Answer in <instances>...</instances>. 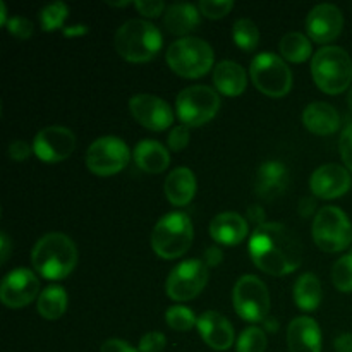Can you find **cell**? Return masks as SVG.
Segmentation results:
<instances>
[{
	"mask_svg": "<svg viewBox=\"0 0 352 352\" xmlns=\"http://www.w3.org/2000/svg\"><path fill=\"white\" fill-rule=\"evenodd\" d=\"M250 254L261 272L284 277L302 263V246L298 236L282 223L267 222L256 227L250 239Z\"/></svg>",
	"mask_w": 352,
	"mask_h": 352,
	"instance_id": "6da1fadb",
	"label": "cell"
},
{
	"mask_svg": "<svg viewBox=\"0 0 352 352\" xmlns=\"http://www.w3.org/2000/svg\"><path fill=\"white\" fill-rule=\"evenodd\" d=\"M31 263L34 270L47 280H62L76 268L78 248L65 234L50 232L34 244Z\"/></svg>",
	"mask_w": 352,
	"mask_h": 352,
	"instance_id": "7a4b0ae2",
	"label": "cell"
},
{
	"mask_svg": "<svg viewBox=\"0 0 352 352\" xmlns=\"http://www.w3.org/2000/svg\"><path fill=\"white\" fill-rule=\"evenodd\" d=\"M117 54L129 62H148L162 50V33L155 24L144 19H131L117 30Z\"/></svg>",
	"mask_w": 352,
	"mask_h": 352,
	"instance_id": "3957f363",
	"label": "cell"
},
{
	"mask_svg": "<svg viewBox=\"0 0 352 352\" xmlns=\"http://www.w3.org/2000/svg\"><path fill=\"white\" fill-rule=\"evenodd\" d=\"M311 76L315 85L329 95L346 91L352 82V60L344 48H320L311 60Z\"/></svg>",
	"mask_w": 352,
	"mask_h": 352,
	"instance_id": "277c9868",
	"label": "cell"
},
{
	"mask_svg": "<svg viewBox=\"0 0 352 352\" xmlns=\"http://www.w3.org/2000/svg\"><path fill=\"white\" fill-rule=\"evenodd\" d=\"M192 237L195 229L186 213H167L158 220L151 232V248L164 260H175L189 250Z\"/></svg>",
	"mask_w": 352,
	"mask_h": 352,
	"instance_id": "5b68a950",
	"label": "cell"
},
{
	"mask_svg": "<svg viewBox=\"0 0 352 352\" xmlns=\"http://www.w3.org/2000/svg\"><path fill=\"white\" fill-rule=\"evenodd\" d=\"M167 64L175 74L188 79H196L205 76L210 69L213 67V55L212 47L201 38L186 36L181 40L174 41L167 48Z\"/></svg>",
	"mask_w": 352,
	"mask_h": 352,
	"instance_id": "8992f818",
	"label": "cell"
},
{
	"mask_svg": "<svg viewBox=\"0 0 352 352\" xmlns=\"http://www.w3.org/2000/svg\"><path fill=\"white\" fill-rule=\"evenodd\" d=\"M313 241L325 253H339L352 243V226L346 213L337 206H323L313 219Z\"/></svg>",
	"mask_w": 352,
	"mask_h": 352,
	"instance_id": "52a82bcc",
	"label": "cell"
},
{
	"mask_svg": "<svg viewBox=\"0 0 352 352\" xmlns=\"http://www.w3.org/2000/svg\"><path fill=\"white\" fill-rule=\"evenodd\" d=\"M250 76L258 91L270 98H282L292 88V72L278 55L263 52L251 62Z\"/></svg>",
	"mask_w": 352,
	"mask_h": 352,
	"instance_id": "ba28073f",
	"label": "cell"
},
{
	"mask_svg": "<svg viewBox=\"0 0 352 352\" xmlns=\"http://www.w3.org/2000/svg\"><path fill=\"white\" fill-rule=\"evenodd\" d=\"M220 110V96L210 86L196 85L182 89L175 100L179 120L188 127H199L210 122Z\"/></svg>",
	"mask_w": 352,
	"mask_h": 352,
	"instance_id": "9c48e42d",
	"label": "cell"
},
{
	"mask_svg": "<svg viewBox=\"0 0 352 352\" xmlns=\"http://www.w3.org/2000/svg\"><path fill=\"white\" fill-rule=\"evenodd\" d=\"M232 305L243 320L263 323L270 311V294L267 285L254 275H243L234 285Z\"/></svg>",
	"mask_w": 352,
	"mask_h": 352,
	"instance_id": "30bf717a",
	"label": "cell"
},
{
	"mask_svg": "<svg viewBox=\"0 0 352 352\" xmlns=\"http://www.w3.org/2000/svg\"><path fill=\"white\" fill-rule=\"evenodd\" d=\"M131 160L127 144L117 136H102L89 144L86 151V165L100 177L119 174Z\"/></svg>",
	"mask_w": 352,
	"mask_h": 352,
	"instance_id": "8fae6325",
	"label": "cell"
},
{
	"mask_svg": "<svg viewBox=\"0 0 352 352\" xmlns=\"http://www.w3.org/2000/svg\"><path fill=\"white\" fill-rule=\"evenodd\" d=\"M208 282V267L203 260H186L179 263L165 282V291L174 301H189L196 298Z\"/></svg>",
	"mask_w": 352,
	"mask_h": 352,
	"instance_id": "7c38bea8",
	"label": "cell"
},
{
	"mask_svg": "<svg viewBox=\"0 0 352 352\" xmlns=\"http://www.w3.org/2000/svg\"><path fill=\"white\" fill-rule=\"evenodd\" d=\"M76 148V136L69 127L48 126L36 133L33 140V151L41 162L57 164L72 155Z\"/></svg>",
	"mask_w": 352,
	"mask_h": 352,
	"instance_id": "4fadbf2b",
	"label": "cell"
},
{
	"mask_svg": "<svg viewBox=\"0 0 352 352\" xmlns=\"http://www.w3.org/2000/svg\"><path fill=\"white\" fill-rule=\"evenodd\" d=\"M40 280L36 275L26 268H16L2 278L0 299L7 308H24L40 296Z\"/></svg>",
	"mask_w": 352,
	"mask_h": 352,
	"instance_id": "5bb4252c",
	"label": "cell"
},
{
	"mask_svg": "<svg viewBox=\"0 0 352 352\" xmlns=\"http://www.w3.org/2000/svg\"><path fill=\"white\" fill-rule=\"evenodd\" d=\"M129 110L134 119L146 129L160 133L174 124V112L170 105L160 96L140 93L129 100Z\"/></svg>",
	"mask_w": 352,
	"mask_h": 352,
	"instance_id": "9a60e30c",
	"label": "cell"
},
{
	"mask_svg": "<svg viewBox=\"0 0 352 352\" xmlns=\"http://www.w3.org/2000/svg\"><path fill=\"white\" fill-rule=\"evenodd\" d=\"M344 28V16L340 9L333 3H320L309 10L306 17V31L308 36L316 43L333 41Z\"/></svg>",
	"mask_w": 352,
	"mask_h": 352,
	"instance_id": "2e32d148",
	"label": "cell"
},
{
	"mask_svg": "<svg viewBox=\"0 0 352 352\" xmlns=\"http://www.w3.org/2000/svg\"><path fill=\"white\" fill-rule=\"evenodd\" d=\"M352 186V179L347 168L337 164H325L313 172L309 188L316 198L333 199L346 195Z\"/></svg>",
	"mask_w": 352,
	"mask_h": 352,
	"instance_id": "e0dca14e",
	"label": "cell"
},
{
	"mask_svg": "<svg viewBox=\"0 0 352 352\" xmlns=\"http://www.w3.org/2000/svg\"><path fill=\"white\" fill-rule=\"evenodd\" d=\"M206 346L215 351H227L234 344V327L217 311H205L196 323Z\"/></svg>",
	"mask_w": 352,
	"mask_h": 352,
	"instance_id": "ac0fdd59",
	"label": "cell"
},
{
	"mask_svg": "<svg viewBox=\"0 0 352 352\" xmlns=\"http://www.w3.org/2000/svg\"><path fill=\"white\" fill-rule=\"evenodd\" d=\"M289 352H322V330L309 316H298L287 329Z\"/></svg>",
	"mask_w": 352,
	"mask_h": 352,
	"instance_id": "d6986e66",
	"label": "cell"
},
{
	"mask_svg": "<svg viewBox=\"0 0 352 352\" xmlns=\"http://www.w3.org/2000/svg\"><path fill=\"white\" fill-rule=\"evenodd\" d=\"M248 220L239 213L223 212L213 217L210 222V236L220 246H236L248 237Z\"/></svg>",
	"mask_w": 352,
	"mask_h": 352,
	"instance_id": "ffe728a7",
	"label": "cell"
},
{
	"mask_svg": "<svg viewBox=\"0 0 352 352\" xmlns=\"http://www.w3.org/2000/svg\"><path fill=\"white\" fill-rule=\"evenodd\" d=\"M289 184V170L282 162L268 160L256 170V195L272 201L285 191Z\"/></svg>",
	"mask_w": 352,
	"mask_h": 352,
	"instance_id": "44dd1931",
	"label": "cell"
},
{
	"mask_svg": "<svg viewBox=\"0 0 352 352\" xmlns=\"http://www.w3.org/2000/svg\"><path fill=\"white\" fill-rule=\"evenodd\" d=\"M302 124L313 134L329 136L340 127V116L336 107L325 102H315L309 103L302 112Z\"/></svg>",
	"mask_w": 352,
	"mask_h": 352,
	"instance_id": "7402d4cb",
	"label": "cell"
},
{
	"mask_svg": "<svg viewBox=\"0 0 352 352\" xmlns=\"http://www.w3.org/2000/svg\"><path fill=\"white\" fill-rule=\"evenodd\" d=\"M164 191L174 206L189 205L196 195V175L188 167L174 168L165 179Z\"/></svg>",
	"mask_w": 352,
	"mask_h": 352,
	"instance_id": "603a6c76",
	"label": "cell"
},
{
	"mask_svg": "<svg viewBox=\"0 0 352 352\" xmlns=\"http://www.w3.org/2000/svg\"><path fill=\"white\" fill-rule=\"evenodd\" d=\"M213 82L215 88L226 96L243 95L248 86L246 69L232 60H222L215 65L213 71Z\"/></svg>",
	"mask_w": 352,
	"mask_h": 352,
	"instance_id": "cb8c5ba5",
	"label": "cell"
},
{
	"mask_svg": "<svg viewBox=\"0 0 352 352\" xmlns=\"http://www.w3.org/2000/svg\"><path fill=\"white\" fill-rule=\"evenodd\" d=\"M133 158L138 167L148 174H162L170 164L167 148L153 140H143L134 146Z\"/></svg>",
	"mask_w": 352,
	"mask_h": 352,
	"instance_id": "d4e9b609",
	"label": "cell"
},
{
	"mask_svg": "<svg viewBox=\"0 0 352 352\" xmlns=\"http://www.w3.org/2000/svg\"><path fill=\"white\" fill-rule=\"evenodd\" d=\"M199 9L192 3H174L167 7L164 16V26L168 33L184 36L199 26ZM186 38V36H184Z\"/></svg>",
	"mask_w": 352,
	"mask_h": 352,
	"instance_id": "484cf974",
	"label": "cell"
},
{
	"mask_svg": "<svg viewBox=\"0 0 352 352\" xmlns=\"http://www.w3.org/2000/svg\"><path fill=\"white\" fill-rule=\"evenodd\" d=\"M322 282L315 274L308 272L298 278L294 285V301L302 311H315L322 302Z\"/></svg>",
	"mask_w": 352,
	"mask_h": 352,
	"instance_id": "4316f807",
	"label": "cell"
},
{
	"mask_svg": "<svg viewBox=\"0 0 352 352\" xmlns=\"http://www.w3.org/2000/svg\"><path fill=\"white\" fill-rule=\"evenodd\" d=\"M67 292L60 285H48L36 299V309L45 320H58L67 311Z\"/></svg>",
	"mask_w": 352,
	"mask_h": 352,
	"instance_id": "83f0119b",
	"label": "cell"
},
{
	"mask_svg": "<svg viewBox=\"0 0 352 352\" xmlns=\"http://www.w3.org/2000/svg\"><path fill=\"white\" fill-rule=\"evenodd\" d=\"M280 54L284 55L285 60L292 62V64H301V62L308 60L311 57V40L306 34L299 33V31L287 33L280 40Z\"/></svg>",
	"mask_w": 352,
	"mask_h": 352,
	"instance_id": "f1b7e54d",
	"label": "cell"
},
{
	"mask_svg": "<svg viewBox=\"0 0 352 352\" xmlns=\"http://www.w3.org/2000/svg\"><path fill=\"white\" fill-rule=\"evenodd\" d=\"M232 40L241 50L253 52L260 43V30L251 19H237L232 26Z\"/></svg>",
	"mask_w": 352,
	"mask_h": 352,
	"instance_id": "f546056e",
	"label": "cell"
},
{
	"mask_svg": "<svg viewBox=\"0 0 352 352\" xmlns=\"http://www.w3.org/2000/svg\"><path fill=\"white\" fill-rule=\"evenodd\" d=\"M69 17V7L64 2H54L45 6L40 10V23L43 31H55L64 28L65 19Z\"/></svg>",
	"mask_w": 352,
	"mask_h": 352,
	"instance_id": "4dcf8cb0",
	"label": "cell"
},
{
	"mask_svg": "<svg viewBox=\"0 0 352 352\" xmlns=\"http://www.w3.org/2000/svg\"><path fill=\"white\" fill-rule=\"evenodd\" d=\"M165 322L175 332H188L198 323V320H196L192 309L186 308V306H172L165 313Z\"/></svg>",
	"mask_w": 352,
	"mask_h": 352,
	"instance_id": "1f68e13d",
	"label": "cell"
},
{
	"mask_svg": "<svg viewBox=\"0 0 352 352\" xmlns=\"http://www.w3.org/2000/svg\"><path fill=\"white\" fill-rule=\"evenodd\" d=\"M332 282L337 291L352 292V254H344L332 267Z\"/></svg>",
	"mask_w": 352,
	"mask_h": 352,
	"instance_id": "d6a6232c",
	"label": "cell"
},
{
	"mask_svg": "<svg viewBox=\"0 0 352 352\" xmlns=\"http://www.w3.org/2000/svg\"><path fill=\"white\" fill-rule=\"evenodd\" d=\"M265 349H267V336L258 327L246 329L237 340V352H265Z\"/></svg>",
	"mask_w": 352,
	"mask_h": 352,
	"instance_id": "836d02e7",
	"label": "cell"
},
{
	"mask_svg": "<svg viewBox=\"0 0 352 352\" xmlns=\"http://www.w3.org/2000/svg\"><path fill=\"white\" fill-rule=\"evenodd\" d=\"M198 9L208 19H220L234 9V2L232 0H201Z\"/></svg>",
	"mask_w": 352,
	"mask_h": 352,
	"instance_id": "e575fe53",
	"label": "cell"
},
{
	"mask_svg": "<svg viewBox=\"0 0 352 352\" xmlns=\"http://www.w3.org/2000/svg\"><path fill=\"white\" fill-rule=\"evenodd\" d=\"M6 28L9 30V33L12 34L14 38H17V40H28V38H30L34 31L33 23L23 16L10 17Z\"/></svg>",
	"mask_w": 352,
	"mask_h": 352,
	"instance_id": "d590c367",
	"label": "cell"
},
{
	"mask_svg": "<svg viewBox=\"0 0 352 352\" xmlns=\"http://www.w3.org/2000/svg\"><path fill=\"white\" fill-rule=\"evenodd\" d=\"M189 138H191V134H189V127L184 126V124H181V126H175L174 129L170 131V134H168V148H170L172 151H182L184 148H188L189 144Z\"/></svg>",
	"mask_w": 352,
	"mask_h": 352,
	"instance_id": "8d00e7d4",
	"label": "cell"
},
{
	"mask_svg": "<svg viewBox=\"0 0 352 352\" xmlns=\"http://www.w3.org/2000/svg\"><path fill=\"white\" fill-rule=\"evenodd\" d=\"M167 346V339L162 332H148L140 340V352H162Z\"/></svg>",
	"mask_w": 352,
	"mask_h": 352,
	"instance_id": "74e56055",
	"label": "cell"
},
{
	"mask_svg": "<svg viewBox=\"0 0 352 352\" xmlns=\"http://www.w3.org/2000/svg\"><path fill=\"white\" fill-rule=\"evenodd\" d=\"M134 7L144 17H158L164 10H167L165 3L160 2V0H136Z\"/></svg>",
	"mask_w": 352,
	"mask_h": 352,
	"instance_id": "f35d334b",
	"label": "cell"
},
{
	"mask_svg": "<svg viewBox=\"0 0 352 352\" xmlns=\"http://www.w3.org/2000/svg\"><path fill=\"white\" fill-rule=\"evenodd\" d=\"M339 150L340 157H342L344 164L347 165V168L352 170V124L344 129L342 136H340L339 141Z\"/></svg>",
	"mask_w": 352,
	"mask_h": 352,
	"instance_id": "ab89813d",
	"label": "cell"
},
{
	"mask_svg": "<svg viewBox=\"0 0 352 352\" xmlns=\"http://www.w3.org/2000/svg\"><path fill=\"white\" fill-rule=\"evenodd\" d=\"M31 148L26 141L16 140L9 144V157L16 162H23L30 157Z\"/></svg>",
	"mask_w": 352,
	"mask_h": 352,
	"instance_id": "60d3db41",
	"label": "cell"
},
{
	"mask_svg": "<svg viewBox=\"0 0 352 352\" xmlns=\"http://www.w3.org/2000/svg\"><path fill=\"white\" fill-rule=\"evenodd\" d=\"M100 352H140V349L131 346L129 342L120 339H109L102 344Z\"/></svg>",
	"mask_w": 352,
	"mask_h": 352,
	"instance_id": "b9f144b4",
	"label": "cell"
},
{
	"mask_svg": "<svg viewBox=\"0 0 352 352\" xmlns=\"http://www.w3.org/2000/svg\"><path fill=\"white\" fill-rule=\"evenodd\" d=\"M222 260H223V253L219 246H210L208 250L205 251V258H203V261H205L206 267H217V265L222 263Z\"/></svg>",
	"mask_w": 352,
	"mask_h": 352,
	"instance_id": "7bdbcfd3",
	"label": "cell"
},
{
	"mask_svg": "<svg viewBox=\"0 0 352 352\" xmlns=\"http://www.w3.org/2000/svg\"><path fill=\"white\" fill-rule=\"evenodd\" d=\"M246 215H248V220H250V222L258 223V227L263 226V223H267V222H265V210L261 208L260 205L248 206Z\"/></svg>",
	"mask_w": 352,
	"mask_h": 352,
	"instance_id": "ee69618b",
	"label": "cell"
},
{
	"mask_svg": "<svg viewBox=\"0 0 352 352\" xmlns=\"http://www.w3.org/2000/svg\"><path fill=\"white\" fill-rule=\"evenodd\" d=\"M315 212H316V203L313 198H302L301 201H299V215L301 217L308 219V217H311Z\"/></svg>",
	"mask_w": 352,
	"mask_h": 352,
	"instance_id": "f6af8a7d",
	"label": "cell"
},
{
	"mask_svg": "<svg viewBox=\"0 0 352 352\" xmlns=\"http://www.w3.org/2000/svg\"><path fill=\"white\" fill-rule=\"evenodd\" d=\"M337 352H352V333H344V336L336 339Z\"/></svg>",
	"mask_w": 352,
	"mask_h": 352,
	"instance_id": "bcb514c9",
	"label": "cell"
},
{
	"mask_svg": "<svg viewBox=\"0 0 352 352\" xmlns=\"http://www.w3.org/2000/svg\"><path fill=\"white\" fill-rule=\"evenodd\" d=\"M62 33H64V36H82V34L88 33V26H85V24H76V26H69V28H64L62 30Z\"/></svg>",
	"mask_w": 352,
	"mask_h": 352,
	"instance_id": "7dc6e473",
	"label": "cell"
},
{
	"mask_svg": "<svg viewBox=\"0 0 352 352\" xmlns=\"http://www.w3.org/2000/svg\"><path fill=\"white\" fill-rule=\"evenodd\" d=\"M0 239H2V248H0V263L3 265V263H7V258H9L10 243H9V237H7L6 232H2Z\"/></svg>",
	"mask_w": 352,
	"mask_h": 352,
	"instance_id": "c3c4849f",
	"label": "cell"
},
{
	"mask_svg": "<svg viewBox=\"0 0 352 352\" xmlns=\"http://www.w3.org/2000/svg\"><path fill=\"white\" fill-rule=\"evenodd\" d=\"M263 325H265V330H268V332H277L278 329V323L275 322L274 318H270V316H267V318L263 320Z\"/></svg>",
	"mask_w": 352,
	"mask_h": 352,
	"instance_id": "681fc988",
	"label": "cell"
},
{
	"mask_svg": "<svg viewBox=\"0 0 352 352\" xmlns=\"http://www.w3.org/2000/svg\"><path fill=\"white\" fill-rule=\"evenodd\" d=\"M7 23H9V19H7V7L6 3L0 2V24L7 26Z\"/></svg>",
	"mask_w": 352,
	"mask_h": 352,
	"instance_id": "f907efd6",
	"label": "cell"
},
{
	"mask_svg": "<svg viewBox=\"0 0 352 352\" xmlns=\"http://www.w3.org/2000/svg\"><path fill=\"white\" fill-rule=\"evenodd\" d=\"M110 6H113V7H126V6H129V2H109Z\"/></svg>",
	"mask_w": 352,
	"mask_h": 352,
	"instance_id": "816d5d0a",
	"label": "cell"
},
{
	"mask_svg": "<svg viewBox=\"0 0 352 352\" xmlns=\"http://www.w3.org/2000/svg\"><path fill=\"white\" fill-rule=\"evenodd\" d=\"M347 103H349L351 110H352V88L349 89V96H347Z\"/></svg>",
	"mask_w": 352,
	"mask_h": 352,
	"instance_id": "f5cc1de1",
	"label": "cell"
},
{
	"mask_svg": "<svg viewBox=\"0 0 352 352\" xmlns=\"http://www.w3.org/2000/svg\"><path fill=\"white\" fill-rule=\"evenodd\" d=\"M351 254H352V250H351Z\"/></svg>",
	"mask_w": 352,
	"mask_h": 352,
	"instance_id": "db71d44e",
	"label": "cell"
}]
</instances>
